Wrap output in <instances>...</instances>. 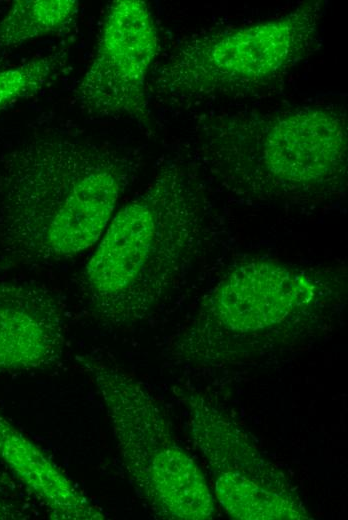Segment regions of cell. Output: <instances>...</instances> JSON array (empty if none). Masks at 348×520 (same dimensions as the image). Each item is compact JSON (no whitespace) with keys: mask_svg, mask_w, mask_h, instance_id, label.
<instances>
[{"mask_svg":"<svg viewBox=\"0 0 348 520\" xmlns=\"http://www.w3.org/2000/svg\"><path fill=\"white\" fill-rule=\"evenodd\" d=\"M139 150L64 130L34 133L0 161V249L44 266L96 244L138 179Z\"/></svg>","mask_w":348,"mask_h":520,"instance_id":"1","label":"cell"},{"mask_svg":"<svg viewBox=\"0 0 348 520\" xmlns=\"http://www.w3.org/2000/svg\"><path fill=\"white\" fill-rule=\"evenodd\" d=\"M208 188L183 151L114 214L78 284L97 321L144 320L218 242L223 223Z\"/></svg>","mask_w":348,"mask_h":520,"instance_id":"2","label":"cell"},{"mask_svg":"<svg viewBox=\"0 0 348 520\" xmlns=\"http://www.w3.org/2000/svg\"><path fill=\"white\" fill-rule=\"evenodd\" d=\"M347 132L338 103L205 113L184 152L208 184L241 203L313 210L347 194Z\"/></svg>","mask_w":348,"mask_h":520,"instance_id":"3","label":"cell"},{"mask_svg":"<svg viewBox=\"0 0 348 520\" xmlns=\"http://www.w3.org/2000/svg\"><path fill=\"white\" fill-rule=\"evenodd\" d=\"M347 270L250 257L230 265L169 346L178 365L246 367L323 337L341 315Z\"/></svg>","mask_w":348,"mask_h":520,"instance_id":"4","label":"cell"},{"mask_svg":"<svg viewBox=\"0 0 348 520\" xmlns=\"http://www.w3.org/2000/svg\"><path fill=\"white\" fill-rule=\"evenodd\" d=\"M323 1L246 26L183 39L154 74L156 100L184 110L269 92L322 45Z\"/></svg>","mask_w":348,"mask_h":520,"instance_id":"5","label":"cell"},{"mask_svg":"<svg viewBox=\"0 0 348 520\" xmlns=\"http://www.w3.org/2000/svg\"><path fill=\"white\" fill-rule=\"evenodd\" d=\"M79 362L104 403L128 477L154 515L167 520L213 518L215 498L205 474L178 443L151 393L117 367L89 358Z\"/></svg>","mask_w":348,"mask_h":520,"instance_id":"6","label":"cell"},{"mask_svg":"<svg viewBox=\"0 0 348 520\" xmlns=\"http://www.w3.org/2000/svg\"><path fill=\"white\" fill-rule=\"evenodd\" d=\"M192 440L209 469L213 495L237 520H304L298 491L249 434L202 394L184 391Z\"/></svg>","mask_w":348,"mask_h":520,"instance_id":"7","label":"cell"},{"mask_svg":"<svg viewBox=\"0 0 348 520\" xmlns=\"http://www.w3.org/2000/svg\"><path fill=\"white\" fill-rule=\"evenodd\" d=\"M159 45L147 2L110 3L92 61L74 91L79 107L88 115L129 119L151 131L147 77Z\"/></svg>","mask_w":348,"mask_h":520,"instance_id":"8","label":"cell"},{"mask_svg":"<svg viewBox=\"0 0 348 520\" xmlns=\"http://www.w3.org/2000/svg\"><path fill=\"white\" fill-rule=\"evenodd\" d=\"M66 344L64 311L50 291L0 279V371L52 367Z\"/></svg>","mask_w":348,"mask_h":520,"instance_id":"9","label":"cell"},{"mask_svg":"<svg viewBox=\"0 0 348 520\" xmlns=\"http://www.w3.org/2000/svg\"><path fill=\"white\" fill-rule=\"evenodd\" d=\"M0 459L56 520H103L104 511L0 412Z\"/></svg>","mask_w":348,"mask_h":520,"instance_id":"10","label":"cell"},{"mask_svg":"<svg viewBox=\"0 0 348 520\" xmlns=\"http://www.w3.org/2000/svg\"><path fill=\"white\" fill-rule=\"evenodd\" d=\"M78 8L75 0L14 1L0 22V48H14L66 29Z\"/></svg>","mask_w":348,"mask_h":520,"instance_id":"11","label":"cell"},{"mask_svg":"<svg viewBox=\"0 0 348 520\" xmlns=\"http://www.w3.org/2000/svg\"><path fill=\"white\" fill-rule=\"evenodd\" d=\"M69 50L60 48L0 70V111L54 85L70 69Z\"/></svg>","mask_w":348,"mask_h":520,"instance_id":"12","label":"cell"},{"mask_svg":"<svg viewBox=\"0 0 348 520\" xmlns=\"http://www.w3.org/2000/svg\"><path fill=\"white\" fill-rule=\"evenodd\" d=\"M27 516L0 492V520L24 519Z\"/></svg>","mask_w":348,"mask_h":520,"instance_id":"13","label":"cell"}]
</instances>
